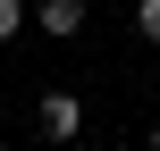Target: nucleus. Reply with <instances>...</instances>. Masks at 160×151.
Masks as SVG:
<instances>
[{
    "mask_svg": "<svg viewBox=\"0 0 160 151\" xmlns=\"http://www.w3.org/2000/svg\"><path fill=\"white\" fill-rule=\"evenodd\" d=\"M34 126H42V143H68V134L84 126V101H76V92H42V101H34Z\"/></svg>",
    "mask_w": 160,
    "mask_h": 151,
    "instance_id": "nucleus-1",
    "label": "nucleus"
},
{
    "mask_svg": "<svg viewBox=\"0 0 160 151\" xmlns=\"http://www.w3.org/2000/svg\"><path fill=\"white\" fill-rule=\"evenodd\" d=\"M34 25H42L51 42H76V34H84V0H42V8H34Z\"/></svg>",
    "mask_w": 160,
    "mask_h": 151,
    "instance_id": "nucleus-2",
    "label": "nucleus"
},
{
    "mask_svg": "<svg viewBox=\"0 0 160 151\" xmlns=\"http://www.w3.org/2000/svg\"><path fill=\"white\" fill-rule=\"evenodd\" d=\"M25 34V0H0V42H17Z\"/></svg>",
    "mask_w": 160,
    "mask_h": 151,
    "instance_id": "nucleus-3",
    "label": "nucleus"
},
{
    "mask_svg": "<svg viewBox=\"0 0 160 151\" xmlns=\"http://www.w3.org/2000/svg\"><path fill=\"white\" fill-rule=\"evenodd\" d=\"M135 34H143V42H160V0H135Z\"/></svg>",
    "mask_w": 160,
    "mask_h": 151,
    "instance_id": "nucleus-4",
    "label": "nucleus"
},
{
    "mask_svg": "<svg viewBox=\"0 0 160 151\" xmlns=\"http://www.w3.org/2000/svg\"><path fill=\"white\" fill-rule=\"evenodd\" d=\"M152 151H160V126H152Z\"/></svg>",
    "mask_w": 160,
    "mask_h": 151,
    "instance_id": "nucleus-5",
    "label": "nucleus"
}]
</instances>
